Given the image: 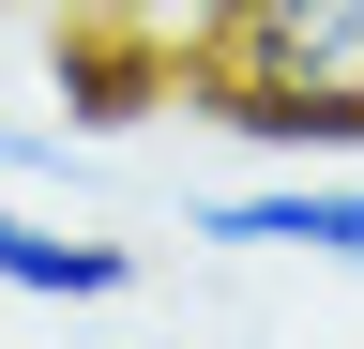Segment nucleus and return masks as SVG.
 I'll return each instance as SVG.
<instances>
[{
	"label": "nucleus",
	"mask_w": 364,
	"mask_h": 349,
	"mask_svg": "<svg viewBox=\"0 0 364 349\" xmlns=\"http://www.w3.org/2000/svg\"><path fill=\"white\" fill-rule=\"evenodd\" d=\"M213 122H243L258 152H364V0H213L198 31Z\"/></svg>",
	"instance_id": "obj_1"
},
{
	"label": "nucleus",
	"mask_w": 364,
	"mask_h": 349,
	"mask_svg": "<svg viewBox=\"0 0 364 349\" xmlns=\"http://www.w3.org/2000/svg\"><path fill=\"white\" fill-rule=\"evenodd\" d=\"M213 258H304V274H364V167H273L182 213Z\"/></svg>",
	"instance_id": "obj_2"
},
{
	"label": "nucleus",
	"mask_w": 364,
	"mask_h": 349,
	"mask_svg": "<svg viewBox=\"0 0 364 349\" xmlns=\"http://www.w3.org/2000/svg\"><path fill=\"white\" fill-rule=\"evenodd\" d=\"M122 289H136L122 228H61V213L0 198V304H122Z\"/></svg>",
	"instance_id": "obj_3"
}]
</instances>
